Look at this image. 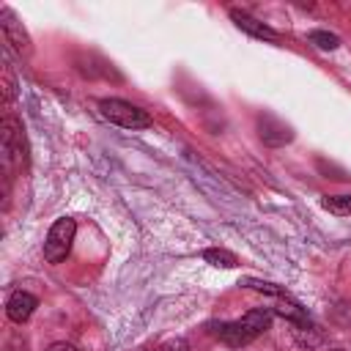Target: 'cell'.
Segmentation results:
<instances>
[{
  "mask_svg": "<svg viewBox=\"0 0 351 351\" xmlns=\"http://www.w3.org/2000/svg\"><path fill=\"white\" fill-rule=\"evenodd\" d=\"M203 261H208V263L217 266V269H233V266H239V258H236L233 252H228V250H217V247L206 250V252H203Z\"/></svg>",
  "mask_w": 351,
  "mask_h": 351,
  "instance_id": "cell-8",
  "label": "cell"
},
{
  "mask_svg": "<svg viewBox=\"0 0 351 351\" xmlns=\"http://www.w3.org/2000/svg\"><path fill=\"white\" fill-rule=\"evenodd\" d=\"M244 285L252 288V291H261V293H271V296H282V293H285L280 285H274V282H263V280H244Z\"/></svg>",
  "mask_w": 351,
  "mask_h": 351,
  "instance_id": "cell-11",
  "label": "cell"
},
{
  "mask_svg": "<svg viewBox=\"0 0 351 351\" xmlns=\"http://www.w3.org/2000/svg\"><path fill=\"white\" fill-rule=\"evenodd\" d=\"M167 351H189V346H186L184 340H176V343L167 346Z\"/></svg>",
  "mask_w": 351,
  "mask_h": 351,
  "instance_id": "cell-14",
  "label": "cell"
},
{
  "mask_svg": "<svg viewBox=\"0 0 351 351\" xmlns=\"http://www.w3.org/2000/svg\"><path fill=\"white\" fill-rule=\"evenodd\" d=\"M310 44H315L318 49H337L340 47V38L335 33H326V30H313L310 36Z\"/></svg>",
  "mask_w": 351,
  "mask_h": 351,
  "instance_id": "cell-10",
  "label": "cell"
},
{
  "mask_svg": "<svg viewBox=\"0 0 351 351\" xmlns=\"http://www.w3.org/2000/svg\"><path fill=\"white\" fill-rule=\"evenodd\" d=\"M332 351H346V348H332Z\"/></svg>",
  "mask_w": 351,
  "mask_h": 351,
  "instance_id": "cell-15",
  "label": "cell"
},
{
  "mask_svg": "<svg viewBox=\"0 0 351 351\" xmlns=\"http://www.w3.org/2000/svg\"><path fill=\"white\" fill-rule=\"evenodd\" d=\"M230 19L236 22V27H239V30H244V33H250V36H255V38H266V41H277V38H280V33H277L274 27H269L266 22H261V19L250 16V14L239 11V8H233V11H230Z\"/></svg>",
  "mask_w": 351,
  "mask_h": 351,
  "instance_id": "cell-5",
  "label": "cell"
},
{
  "mask_svg": "<svg viewBox=\"0 0 351 351\" xmlns=\"http://www.w3.org/2000/svg\"><path fill=\"white\" fill-rule=\"evenodd\" d=\"M74 233H77V222L71 217L55 219V225L49 228L47 241H44V261L47 263H60L69 255V250H71Z\"/></svg>",
  "mask_w": 351,
  "mask_h": 351,
  "instance_id": "cell-3",
  "label": "cell"
},
{
  "mask_svg": "<svg viewBox=\"0 0 351 351\" xmlns=\"http://www.w3.org/2000/svg\"><path fill=\"white\" fill-rule=\"evenodd\" d=\"M0 30H3L5 44H8L16 55H30V38H27L22 22L14 16V11H11L8 5L0 8Z\"/></svg>",
  "mask_w": 351,
  "mask_h": 351,
  "instance_id": "cell-4",
  "label": "cell"
},
{
  "mask_svg": "<svg viewBox=\"0 0 351 351\" xmlns=\"http://www.w3.org/2000/svg\"><path fill=\"white\" fill-rule=\"evenodd\" d=\"M99 110L110 123L123 126V129H148L151 126V115L145 110H140L137 104L123 101V99H101Z\"/></svg>",
  "mask_w": 351,
  "mask_h": 351,
  "instance_id": "cell-2",
  "label": "cell"
},
{
  "mask_svg": "<svg viewBox=\"0 0 351 351\" xmlns=\"http://www.w3.org/2000/svg\"><path fill=\"white\" fill-rule=\"evenodd\" d=\"M321 206L337 217H348L351 214V195H329L321 200Z\"/></svg>",
  "mask_w": 351,
  "mask_h": 351,
  "instance_id": "cell-9",
  "label": "cell"
},
{
  "mask_svg": "<svg viewBox=\"0 0 351 351\" xmlns=\"http://www.w3.org/2000/svg\"><path fill=\"white\" fill-rule=\"evenodd\" d=\"M271 310L261 307V310H250L244 313L241 318L236 321H228V324H214L211 326V335H217L222 343L228 346H247L252 343L255 337H261L269 326H271Z\"/></svg>",
  "mask_w": 351,
  "mask_h": 351,
  "instance_id": "cell-1",
  "label": "cell"
},
{
  "mask_svg": "<svg viewBox=\"0 0 351 351\" xmlns=\"http://www.w3.org/2000/svg\"><path fill=\"white\" fill-rule=\"evenodd\" d=\"M14 93H16V82H14L11 69L5 66V69H3V96H5V101H11V99H14Z\"/></svg>",
  "mask_w": 351,
  "mask_h": 351,
  "instance_id": "cell-12",
  "label": "cell"
},
{
  "mask_svg": "<svg viewBox=\"0 0 351 351\" xmlns=\"http://www.w3.org/2000/svg\"><path fill=\"white\" fill-rule=\"evenodd\" d=\"M36 296L33 293H27V291H14L11 296H8V302H5V315L14 321V324H25L30 315H33V310H36Z\"/></svg>",
  "mask_w": 351,
  "mask_h": 351,
  "instance_id": "cell-6",
  "label": "cell"
},
{
  "mask_svg": "<svg viewBox=\"0 0 351 351\" xmlns=\"http://www.w3.org/2000/svg\"><path fill=\"white\" fill-rule=\"evenodd\" d=\"M271 313H277V315H282V318L293 321L296 326H310V318H307V313H304L299 304H291V302H280V304H274V310H271Z\"/></svg>",
  "mask_w": 351,
  "mask_h": 351,
  "instance_id": "cell-7",
  "label": "cell"
},
{
  "mask_svg": "<svg viewBox=\"0 0 351 351\" xmlns=\"http://www.w3.org/2000/svg\"><path fill=\"white\" fill-rule=\"evenodd\" d=\"M47 351H77V348H74L71 343H52Z\"/></svg>",
  "mask_w": 351,
  "mask_h": 351,
  "instance_id": "cell-13",
  "label": "cell"
}]
</instances>
